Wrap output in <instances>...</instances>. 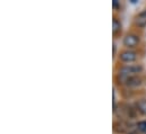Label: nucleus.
<instances>
[{
  "mask_svg": "<svg viewBox=\"0 0 146 134\" xmlns=\"http://www.w3.org/2000/svg\"><path fill=\"white\" fill-rule=\"evenodd\" d=\"M142 70H143V68L141 66H126V67L120 69L119 73H120V76H123L127 80L129 77H134L135 74L139 73Z\"/></svg>",
  "mask_w": 146,
  "mask_h": 134,
  "instance_id": "nucleus-1",
  "label": "nucleus"
},
{
  "mask_svg": "<svg viewBox=\"0 0 146 134\" xmlns=\"http://www.w3.org/2000/svg\"><path fill=\"white\" fill-rule=\"evenodd\" d=\"M136 58H137L136 52L130 51V50H128V51H123V52L120 54V60H121L122 62H126V63L134 62V61L136 60Z\"/></svg>",
  "mask_w": 146,
  "mask_h": 134,
  "instance_id": "nucleus-2",
  "label": "nucleus"
},
{
  "mask_svg": "<svg viewBox=\"0 0 146 134\" xmlns=\"http://www.w3.org/2000/svg\"><path fill=\"white\" fill-rule=\"evenodd\" d=\"M139 42V37L134 34H129L123 38V44L127 47H135Z\"/></svg>",
  "mask_w": 146,
  "mask_h": 134,
  "instance_id": "nucleus-3",
  "label": "nucleus"
},
{
  "mask_svg": "<svg viewBox=\"0 0 146 134\" xmlns=\"http://www.w3.org/2000/svg\"><path fill=\"white\" fill-rule=\"evenodd\" d=\"M136 25L139 26V27H145L146 26V10L141 12L136 17Z\"/></svg>",
  "mask_w": 146,
  "mask_h": 134,
  "instance_id": "nucleus-4",
  "label": "nucleus"
},
{
  "mask_svg": "<svg viewBox=\"0 0 146 134\" xmlns=\"http://www.w3.org/2000/svg\"><path fill=\"white\" fill-rule=\"evenodd\" d=\"M126 82H127V85L130 86V87H137V86H139V85L142 83V79L138 78V77H136V76H134V77H129V78L126 80Z\"/></svg>",
  "mask_w": 146,
  "mask_h": 134,
  "instance_id": "nucleus-5",
  "label": "nucleus"
},
{
  "mask_svg": "<svg viewBox=\"0 0 146 134\" xmlns=\"http://www.w3.org/2000/svg\"><path fill=\"white\" fill-rule=\"evenodd\" d=\"M137 107H138V110L143 114H146V101H141L137 104Z\"/></svg>",
  "mask_w": 146,
  "mask_h": 134,
  "instance_id": "nucleus-6",
  "label": "nucleus"
},
{
  "mask_svg": "<svg viewBox=\"0 0 146 134\" xmlns=\"http://www.w3.org/2000/svg\"><path fill=\"white\" fill-rule=\"evenodd\" d=\"M137 130L141 131V132H146V121L139 122L137 124Z\"/></svg>",
  "mask_w": 146,
  "mask_h": 134,
  "instance_id": "nucleus-7",
  "label": "nucleus"
},
{
  "mask_svg": "<svg viewBox=\"0 0 146 134\" xmlns=\"http://www.w3.org/2000/svg\"><path fill=\"white\" fill-rule=\"evenodd\" d=\"M118 30H120V23H118L117 19H113V33H115Z\"/></svg>",
  "mask_w": 146,
  "mask_h": 134,
  "instance_id": "nucleus-8",
  "label": "nucleus"
},
{
  "mask_svg": "<svg viewBox=\"0 0 146 134\" xmlns=\"http://www.w3.org/2000/svg\"><path fill=\"white\" fill-rule=\"evenodd\" d=\"M113 7H114V9H118L119 8V5H118L117 0H113Z\"/></svg>",
  "mask_w": 146,
  "mask_h": 134,
  "instance_id": "nucleus-9",
  "label": "nucleus"
},
{
  "mask_svg": "<svg viewBox=\"0 0 146 134\" xmlns=\"http://www.w3.org/2000/svg\"><path fill=\"white\" fill-rule=\"evenodd\" d=\"M129 134H138V133H137L136 131H134V132H130V133H129Z\"/></svg>",
  "mask_w": 146,
  "mask_h": 134,
  "instance_id": "nucleus-10",
  "label": "nucleus"
},
{
  "mask_svg": "<svg viewBox=\"0 0 146 134\" xmlns=\"http://www.w3.org/2000/svg\"><path fill=\"white\" fill-rule=\"evenodd\" d=\"M145 134H146V132H145Z\"/></svg>",
  "mask_w": 146,
  "mask_h": 134,
  "instance_id": "nucleus-11",
  "label": "nucleus"
}]
</instances>
